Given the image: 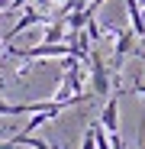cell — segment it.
I'll return each instance as SVG.
<instances>
[{"mask_svg":"<svg viewBox=\"0 0 145 149\" xmlns=\"http://www.w3.org/2000/svg\"><path fill=\"white\" fill-rule=\"evenodd\" d=\"M107 36L113 39V74L123 68V62L135 52V42H139V36H135V29L129 26V29H107Z\"/></svg>","mask_w":145,"mask_h":149,"instance_id":"1","label":"cell"},{"mask_svg":"<svg viewBox=\"0 0 145 149\" xmlns=\"http://www.w3.org/2000/svg\"><path fill=\"white\" fill-rule=\"evenodd\" d=\"M87 65H90V91H93V97H107L110 94V68H107L103 55L97 52V49L90 52Z\"/></svg>","mask_w":145,"mask_h":149,"instance_id":"2","label":"cell"},{"mask_svg":"<svg viewBox=\"0 0 145 149\" xmlns=\"http://www.w3.org/2000/svg\"><path fill=\"white\" fill-rule=\"evenodd\" d=\"M100 123L107 127V133H119V94L107 97V104L100 110Z\"/></svg>","mask_w":145,"mask_h":149,"instance_id":"3","label":"cell"},{"mask_svg":"<svg viewBox=\"0 0 145 149\" xmlns=\"http://www.w3.org/2000/svg\"><path fill=\"white\" fill-rule=\"evenodd\" d=\"M81 149H97V127L90 123V127L84 130V139H81Z\"/></svg>","mask_w":145,"mask_h":149,"instance_id":"4","label":"cell"},{"mask_svg":"<svg viewBox=\"0 0 145 149\" xmlns=\"http://www.w3.org/2000/svg\"><path fill=\"white\" fill-rule=\"evenodd\" d=\"M132 94H139V97H145V81H135V84H132Z\"/></svg>","mask_w":145,"mask_h":149,"instance_id":"5","label":"cell"},{"mask_svg":"<svg viewBox=\"0 0 145 149\" xmlns=\"http://www.w3.org/2000/svg\"><path fill=\"white\" fill-rule=\"evenodd\" d=\"M139 149H145V139H142V136H139Z\"/></svg>","mask_w":145,"mask_h":149,"instance_id":"6","label":"cell"}]
</instances>
